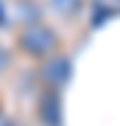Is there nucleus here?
Segmentation results:
<instances>
[{
	"label": "nucleus",
	"mask_w": 120,
	"mask_h": 126,
	"mask_svg": "<svg viewBox=\"0 0 120 126\" xmlns=\"http://www.w3.org/2000/svg\"><path fill=\"white\" fill-rule=\"evenodd\" d=\"M3 64H6V53L0 50V67H3Z\"/></svg>",
	"instance_id": "nucleus-1"
}]
</instances>
